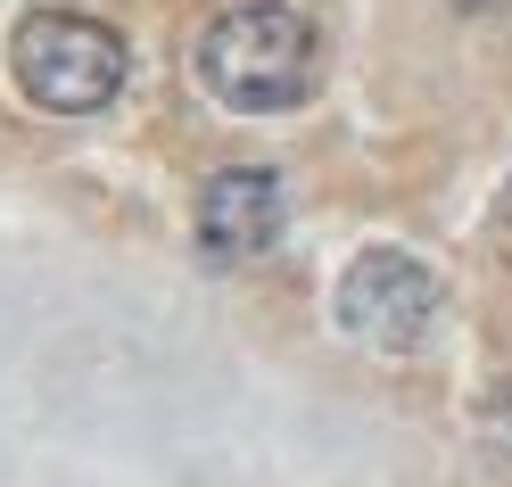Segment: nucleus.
<instances>
[{
	"label": "nucleus",
	"instance_id": "f257e3e1",
	"mask_svg": "<svg viewBox=\"0 0 512 487\" xmlns=\"http://www.w3.org/2000/svg\"><path fill=\"white\" fill-rule=\"evenodd\" d=\"M314 67H323V42H314L306 9L290 0H232V9L207 17L199 34V83L207 100H223L232 116H290L314 100Z\"/></svg>",
	"mask_w": 512,
	"mask_h": 487
},
{
	"label": "nucleus",
	"instance_id": "f03ea898",
	"mask_svg": "<svg viewBox=\"0 0 512 487\" xmlns=\"http://www.w3.org/2000/svg\"><path fill=\"white\" fill-rule=\"evenodd\" d=\"M9 75L42 116H100V108H116L124 75H133V50H124V34L100 25V17L34 9V17H17V34H9Z\"/></svg>",
	"mask_w": 512,
	"mask_h": 487
},
{
	"label": "nucleus",
	"instance_id": "7ed1b4c3",
	"mask_svg": "<svg viewBox=\"0 0 512 487\" xmlns=\"http://www.w3.org/2000/svg\"><path fill=\"white\" fill-rule=\"evenodd\" d=\"M331 322L372 355H422L446 322V289L413 248H364L331 289Z\"/></svg>",
	"mask_w": 512,
	"mask_h": 487
},
{
	"label": "nucleus",
	"instance_id": "20e7f679",
	"mask_svg": "<svg viewBox=\"0 0 512 487\" xmlns=\"http://www.w3.org/2000/svg\"><path fill=\"white\" fill-rule=\"evenodd\" d=\"M281 223H290V190H281L273 166H223L207 174L199 207H190V240H199L207 273H240L256 256H273Z\"/></svg>",
	"mask_w": 512,
	"mask_h": 487
},
{
	"label": "nucleus",
	"instance_id": "39448f33",
	"mask_svg": "<svg viewBox=\"0 0 512 487\" xmlns=\"http://www.w3.org/2000/svg\"><path fill=\"white\" fill-rule=\"evenodd\" d=\"M496 248L512 256V182H504V199H496Z\"/></svg>",
	"mask_w": 512,
	"mask_h": 487
},
{
	"label": "nucleus",
	"instance_id": "423d86ee",
	"mask_svg": "<svg viewBox=\"0 0 512 487\" xmlns=\"http://www.w3.org/2000/svg\"><path fill=\"white\" fill-rule=\"evenodd\" d=\"M455 9H471V17H488V9H504V0H455Z\"/></svg>",
	"mask_w": 512,
	"mask_h": 487
}]
</instances>
